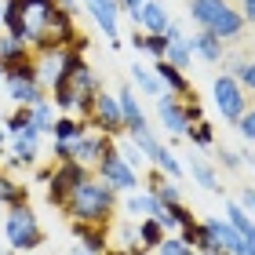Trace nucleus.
I'll return each mask as SVG.
<instances>
[{
  "mask_svg": "<svg viewBox=\"0 0 255 255\" xmlns=\"http://www.w3.org/2000/svg\"><path fill=\"white\" fill-rule=\"evenodd\" d=\"M190 18L201 26V33H212L219 40H234L248 26L234 0H190Z\"/></svg>",
  "mask_w": 255,
  "mask_h": 255,
  "instance_id": "f257e3e1",
  "label": "nucleus"
},
{
  "mask_svg": "<svg viewBox=\"0 0 255 255\" xmlns=\"http://www.w3.org/2000/svg\"><path fill=\"white\" fill-rule=\"evenodd\" d=\"M113 204H117V190L106 186V182L84 179V182L77 186V193L69 197V204L62 208V212L73 215V223H95V226H102V223L110 219Z\"/></svg>",
  "mask_w": 255,
  "mask_h": 255,
  "instance_id": "f03ea898",
  "label": "nucleus"
},
{
  "mask_svg": "<svg viewBox=\"0 0 255 255\" xmlns=\"http://www.w3.org/2000/svg\"><path fill=\"white\" fill-rule=\"evenodd\" d=\"M4 237H7V248L11 252H33L44 245V230L37 223V215H33L29 204H15L7 208L4 215Z\"/></svg>",
  "mask_w": 255,
  "mask_h": 255,
  "instance_id": "7ed1b4c3",
  "label": "nucleus"
},
{
  "mask_svg": "<svg viewBox=\"0 0 255 255\" xmlns=\"http://www.w3.org/2000/svg\"><path fill=\"white\" fill-rule=\"evenodd\" d=\"M84 179H88L84 164H77V160H62V164L48 175V201H51L55 208H66L69 197L77 193V186H80Z\"/></svg>",
  "mask_w": 255,
  "mask_h": 255,
  "instance_id": "20e7f679",
  "label": "nucleus"
},
{
  "mask_svg": "<svg viewBox=\"0 0 255 255\" xmlns=\"http://www.w3.org/2000/svg\"><path fill=\"white\" fill-rule=\"evenodd\" d=\"M248 102H252V99H248V91L237 84V77H234V73L215 80V106L223 110V117H226V121H234V124H237V121L248 113Z\"/></svg>",
  "mask_w": 255,
  "mask_h": 255,
  "instance_id": "39448f33",
  "label": "nucleus"
},
{
  "mask_svg": "<svg viewBox=\"0 0 255 255\" xmlns=\"http://www.w3.org/2000/svg\"><path fill=\"white\" fill-rule=\"evenodd\" d=\"M99 175H102V182L113 186V190H135V168L128 164V160H124L113 146L99 157Z\"/></svg>",
  "mask_w": 255,
  "mask_h": 255,
  "instance_id": "423d86ee",
  "label": "nucleus"
},
{
  "mask_svg": "<svg viewBox=\"0 0 255 255\" xmlns=\"http://www.w3.org/2000/svg\"><path fill=\"white\" fill-rule=\"evenodd\" d=\"M4 91L7 99H15V106H33L44 99L40 77H22V73H4Z\"/></svg>",
  "mask_w": 255,
  "mask_h": 255,
  "instance_id": "0eeeda50",
  "label": "nucleus"
},
{
  "mask_svg": "<svg viewBox=\"0 0 255 255\" xmlns=\"http://www.w3.org/2000/svg\"><path fill=\"white\" fill-rule=\"evenodd\" d=\"M88 121L102 128V131H117V128H124V117H121V102L110 99L106 91H95V102H91V113Z\"/></svg>",
  "mask_w": 255,
  "mask_h": 255,
  "instance_id": "6e6552de",
  "label": "nucleus"
},
{
  "mask_svg": "<svg viewBox=\"0 0 255 255\" xmlns=\"http://www.w3.org/2000/svg\"><path fill=\"white\" fill-rule=\"evenodd\" d=\"M37 157H40V131L33 124L11 135V164H33Z\"/></svg>",
  "mask_w": 255,
  "mask_h": 255,
  "instance_id": "1a4fd4ad",
  "label": "nucleus"
},
{
  "mask_svg": "<svg viewBox=\"0 0 255 255\" xmlns=\"http://www.w3.org/2000/svg\"><path fill=\"white\" fill-rule=\"evenodd\" d=\"M204 230L215 237V245H223V252H230V255H245L248 252V241L241 237L230 223H223V219H208Z\"/></svg>",
  "mask_w": 255,
  "mask_h": 255,
  "instance_id": "9d476101",
  "label": "nucleus"
},
{
  "mask_svg": "<svg viewBox=\"0 0 255 255\" xmlns=\"http://www.w3.org/2000/svg\"><path fill=\"white\" fill-rule=\"evenodd\" d=\"M160 121H164L168 131H186V102H179L175 95H160Z\"/></svg>",
  "mask_w": 255,
  "mask_h": 255,
  "instance_id": "9b49d317",
  "label": "nucleus"
},
{
  "mask_svg": "<svg viewBox=\"0 0 255 255\" xmlns=\"http://www.w3.org/2000/svg\"><path fill=\"white\" fill-rule=\"evenodd\" d=\"M106 149H110V138L106 135H88L84 131L73 142V160H77V164H84V160H99Z\"/></svg>",
  "mask_w": 255,
  "mask_h": 255,
  "instance_id": "f8f14e48",
  "label": "nucleus"
},
{
  "mask_svg": "<svg viewBox=\"0 0 255 255\" xmlns=\"http://www.w3.org/2000/svg\"><path fill=\"white\" fill-rule=\"evenodd\" d=\"M84 4L95 15V22L106 29V37L117 40V0H84Z\"/></svg>",
  "mask_w": 255,
  "mask_h": 255,
  "instance_id": "ddd939ff",
  "label": "nucleus"
},
{
  "mask_svg": "<svg viewBox=\"0 0 255 255\" xmlns=\"http://www.w3.org/2000/svg\"><path fill=\"white\" fill-rule=\"evenodd\" d=\"M0 26H4L11 37L26 40V4H22V0H4V15H0Z\"/></svg>",
  "mask_w": 255,
  "mask_h": 255,
  "instance_id": "4468645a",
  "label": "nucleus"
},
{
  "mask_svg": "<svg viewBox=\"0 0 255 255\" xmlns=\"http://www.w3.org/2000/svg\"><path fill=\"white\" fill-rule=\"evenodd\" d=\"M26 59H33V51H29V44L26 40H18V37H0V66H15V62H26Z\"/></svg>",
  "mask_w": 255,
  "mask_h": 255,
  "instance_id": "2eb2a0df",
  "label": "nucleus"
},
{
  "mask_svg": "<svg viewBox=\"0 0 255 255\" xmlns=\"http://www.w3.org/2000/svg\"><path fill=\"white\" fill-rule=\"evenodd\" d=\"M73 234H77V245L88 248L91 255L106 252V234H102V226H95V223H73Z\"/></svg>",
  "mask_w": 255,
  "mask_h": 255,
  "instance_id": "dca6fc26",
  "label": "nucleus"
},
{
  "mask_svg": "<svg viewBox=\"0 0 255 255\" xmlns=\"http://www.w3.org/2000/svg\"><path fill=\"white\" fill-rule=\"evenodd\" d=\"M117 102H121V117H124V128H128V131H138V128H146V117H142V110H138L131 88H124Z\"/></svg>",
  "mask_w": 255,
  "mask_h": 255,
  "instance_id": "f3484780",
  "label": "nucleus"
},
{
  "mask_svg": "<svg viewBox=\"0 0 255 255\" xmlns=\"http://www.w3.org/2000/svg\"><path fill=\"white\" fill-rule=\"evenodd\" d=\"M190 51H197L208 62H223V40L212 37V33H197V37L190 40Z\"/></svg>",
  "mask_w": 255,
  "mask_h": 255,
  "instance_id": "a211bd4d",
  "label": "nucleus"
},
{
  "mask_svg": "<svg viewBox=\"0 0 255 255\" xmlns=\"http://www.w3.org/2000/svg\"><path fill=\"white\" fill-rule=\"evenodd\" d=\"M135 22H146L149 33L164 37V29H168V11L160 7V4H142V7H138V18H135Z\"/></svg>",
  "mask_w": 255,
  "mask_h": 255,
  "instance_id": "6ab92c4d",
  "label": "nucleus"
},
{
  "mask_svg": "<svg viewBox=\"0 0 255 255\" xmlns=\"http://www.w3.org/2000/svg\"><path fill=\"white\" fill-rule=\"evenodd\" d=\"M157 73H160V80L175 91V95H182V99H190V84H186V77H182V69L179 66H171L168 59H160L157 62Z\"/></svg>",
  "mask_w": 255,
  "mask_h": 255,
  "instance_id": "aec40b11",
  "label": "nucleus"
},
{
  "mask_svg": "<svg viewBox=\"0 0 255 255\" xmlns=\"http://www.w3.org/2000/svg\"><path fill=\"white\" fill-rule=\"evenodd\" d=\"M29 121H33V128H37L40 135L51 131V128H55V110H51V102H48V99L33 102V106H29Z\"/></svg>",
  "mask_w": 255,
  "mask_h": 255,
  "instance_id": "412c9836",
  "label": "nucleus"
},
{
  "mask_svg": "<svg viewBox=\"0 0 255 255\" xmlns=\"http://www.w3.org/2000/svg\"><path fill=\"white\" fill-rule=\"evenodd\" d=\"M51 135H55V142H77V138L84 135V124L73 121V117H62V121H55Z\"/></svg>",
  "mask_w": 255,
  "mask_h": 255,
  "instance_id": "4be33fe9",
  "label": "nucleus"
},
{
  "mask_svg": "<svg viewBox=\"0 0 255 255\" xmlns=\"http://www.w3.org/2000/svg\"><path fill=\"white\" fill-rule=\"evenodd\" d=\"M230 226H234L248 245H255V223L245 215V208H241V204H230Z\"/></svg>",
  "mask_w": 255,
  "mask_h": 255,
  "instance_id": "5701e85b",
  "label": "nucleus"
},
{
  "mask_svg": "<svg viewBox=\"0 0 255 255\" xmlns=\"http://www.w3.org/2000/svg\"><path fill=\"white\" fill-rule=\"evenodd\" d=\"M0 204H4V208L26 204V190H22L18 182H11L7 175H0Z\"/></svg>",
  "mask_w": 255,
  "mask_h": 255,
  "instance_id": "b1692460",
  "label": "nucleus"
},
{
  "mask_svg": "<svg viewBox=\"0 0 255 255\" xmlns=\"http://www.w3.org/2000/svg\"><path fill=\"white\" fill-rule=\"evenodd\" d=\"M128 212H131V215H153V219H157L160 201H157V197H142V193H135L131 201H128Z\"/></svg>",
  "mask_w": 255,
  "mask_h": 255,
  "instance_id": "393cba45",
  "label": "nucleus"
},
{
  "mask_svg": "<svg viewBox=\"0 0 255 255\" xmlns=\"http://www.w3.org/2000/svg\"><path fill=\"white\" fill-rule=\"evenodd\" d=\"M131 142H135V149H142V153H149V157H157L160 149H164V146L153 138V131H149V128H138V131H131Z\"/></svg>",
  "mask_w": 255,
  "mask_h": 255,
  "instance_id": "a878e982",
  "label": "nucleus"
},
{
  "mask_svg": "<svg viewBox=\"0 0 255 255\" xmlns=\"http://www.w3.org/2000/svg\"><path fill=\"white\" fill-rule=\"evenodd\" d=\"M168 62L171 66H179V69H186L190 66V40H168Z\"/></svg>",
  "mask_w": 255,
  "mask_h": 255,
  "instance_id": "bb28decb",
  "label": "nucleus"
},
{
  "mask_svg": "<svg viewBox=\"0 0 255 255\" xmlns=\"http://www.w3.org/2000/svg\"><path fill=\"white\" fill-rule=\"evenodd\" d=\"M190 171H193V179L201 182L204 190H219V179H215V171L208 168V164H204L201 157H193V164H190Z\"/></svg>",
  "mask_w": 255,
  "mask_h": 255,
  "instance_id": "cd10ccee",
  "label": "nucleus"
},
{
  "mask_svg": "<svg viewBox=\"0 0 255 255\" xmlns=\"http://www.w3.org/2000/svg\"><path fill=\"white\" fill-rule=\"evenodd\" d=\"M234 77H237V84L245 88V91H255V59L237 62V66H234Z\"/></svg>",
  "mask_w": 255,
  "mask_h": 255,
  "instance_id": "c85d7f7f",
  "label": "nucleus"
},
{
  "mask_svg": "<svg viewBox=\"0 0 255 255\" xmlns=\"http://www.w3.org/2000/svg\"><path fill=\"white\" fill-rule=\"evenodd\" d=\"M138 237H142V241H146V245H160V241H164V230H160V223H157V219H153V215H149V219H146V223H142V226H138Z\"/></svg>",
  "mask_w": 255,
  "mask_h": 255,
  "instance_id": "c756f323",
  "label": "nucleus"
},
{
  "mask_svg": "<svg viewBox=\"0 0 255 255\" xmlns=\"http://www.w3.org/2000/svg\"><path fill=\"white\" fill-rule=\"evenodd\" d=\"M157 248H160V255H197L182 237H168V241H160Z\"/></svg>",
  "mask_w": 255,
  "mask_h": 255,
  "instance_id": "7c9ffc66",
  "label": "nucleus"
},
{
  "mask_svg": "<svg viewBox=\"0 0 255 255\" xmlns=\"http://www.w3.org/2000/svg\"><path fill=\"white\" fill-rule=\"evenodd\" d=\"M29 124H33V121H29V106H18V110L7 117V131H11V135H18L22 128H29Z\"/></svg>",
  "mask_w": 255,
  "mask_h": 255,
  "instance_id": "2f4dec72",
  "label": "nucleus"
},
{
  "mask_svg": "<svg viewBox=\"0 0 255 255\" xmlns=\"http://www.w3.org/2000/svg\"><path fill=\"white\" fill-rule=\"evenodd\" d=\"M153 164H157V168H164V171H168V175H171V179H175V175H182V168H179V160H175V157H171V153H168V149H160V153L153 157Z\"/></svg>",
  "mask_w": 255,
  "mask_h": 255,
  "instance_id": "473e14b6",
  "label": "nucleus"
},
{
  "mask_svg": "<svg viewBox=\"0 0 255 255\" xmlns=\"http://www.w3.org/2000/svg\"><path fill=\"white\" fill-rule=\"evenodd\" d=\"M135 80H138V84H142V91H149V95H160V84H157V80H153V77L146 73L142 66H135Z\"/></svg>",
  "mask_w": 255,
  "mask_h": 255,
  "instance_id": "72a5a7b5",
  "label": "nucleus"
},
{
  "mask_svg": "<svg viewBox=\"0 0 255 255\" xmlns=\"http://www.w3.org/2000/svg\"><path fill=\"white\" fill-rule=\"evenodd\" d=\"M190 138H193L197 146H212V128H208L204 121H197V128L190 131Z\"/></svg>",
  "mask_w": 255,
  "mask_h": 255,
  "instance_id": "f704fd0d",
  "label": "nucleus"
},
{
  "mask_svg": "<svg viewBox=\"0 0 255 255\" xmlns=\"http://www.w3.org/2000/svg\"><path fill=\"white\" fill-rule=\"evenodd\" d=\"M237 124H241V135H245L248 142H255V110H248V113H245V117H241Z\"/></svg>",
  "mask_w": 255,
  "mask_h": 255,
  "instance_id": "c9c22d12",
  "label": "nucleus"
},
{
  "mask_svg": "<svg viewBox=\"0 0 255 255\" xmlns=\"http://www.w3.org/2000/svg\"><path fill=\"white\" fill-rule=\"evenodd\" d=\"M55 157L59 160H73V142H55Z\"/></svg>",
  "mask_w": 255,
  "mask_h": 255,
  "instance_id": "e433bc0d",
  "label": "nucleus"
},
{
  "mask_svg": "<svg viewBox=\"0 0 255 255\" xmlns=\"http://www.w3.org/2000/svg\"><path fill=\"white\" fill-rule=\"evenodd\" d=\"M219 157H223V164H226V168H241V153H234V149H223Z\"/></svg>",
  "mask_w": 255,
  "mask_h": 255,
  "instance_id": "4c0bfd02",
  "label": "nucleus"
},
{
  "mask_svg": "<svg viewBox=\"0 0 255 255\" xmlns=\"http://www.w3.org/2000/svg\"><path fill=\"white\" fill-rule=\"evenodd\" d=\"M241 15H245V22H255V0H241Z\"/></svg>",
  "mask_w": 255,
  "mask_h": 255,
  "instance_id": "58836bf2",
  "label": "nucleus"
},
{
  "mask_svg": "<svg viewBox=\"0 0 255 255\" xmlns=\"http://www.w3.org/2000/svg\"><path fill=\"white\" fill-rule=\"evenodd\" d=\"M117 4L131 11V18H138V7H142V0H117Z\"/></svg>",
  "mask_w": 255,
  "mask_h": 255,
  "instance_id": "ea45409f",
  "label": "nucleus"
},
{
  "mask_svg": "<svg viewBox=\"0 0 255 255\" xmlns=\"http://www.w3.org/2000/svg\"><path fill=\"white\" fill-rule=\"evenodd\" d=\"M241 208H252V212H255V190H245V193H241Z\"/></svg>",
  "mask_w": 255,
  "mask_h": 255,
  "instance_id": "a19ab883",
  "label": "nucleus"
},
{
  "mask_svg": "<svg viewBox=\"0 0 255 255\" xmlns=\"http://www.w3.org/2000/svg\"><path fill=\"white\" fill-rule=\"evenodd\" d=\"M73 255H91V252H88V248H80V245H77V248H73Z\"/></svg>",
  "mask_w": 255,
  "mask_h": 255,
  "instance_id": "79ce46f5",
  "label": "nucleus"
},
{
  "mask_svg": "<svg viewBox=\"0 0 255 255\" xmlns=\"http://www.w3.org/2000/svg\"><path fill=\"white\" fill-rule=\"evenodd\" d=\"M0 255H15V252H11V248H0Z\"/></svg>",
  "mask_w": 255,
  "mask_h": 255,
  "instance_id": "37998d69",
  "label": "nucleus"
},
{
  "mask_svg": "<svg viewBox=\"0 0 255 255\" xmlns=\"http://www.w3.org/2000/svg\"><path fill=\"white\" fill-rule=\"evenodd\" d=\"M0 88H4V66H0Z\"/></svg>",
  "mask_w": 255,
  "mask_h": 255,
  "instance_id": "c03bdc74",
  "label": "nucleus"
},
{
  "mask_svg": "<svg viewBox=\"0 0 255 255\" xmlns=\"http://www.w3.org/2000/svg\"><path fill=\"white\" fill-rule=\"evenodd\" d=\"M245 255H255V245H248V252H245Z\"/></svg>",
  "mask_w": 255,
  "mask_h": 255,
  "instance_id": "a18cd8bd",
  "label": "nucleus"
},
{
  "mask_svg": "<svg viewBox=\"0 0 255 255\" xmlns=\"http://www.w3.org/2000/svg\"><path fill=\"white\" fill-rule=\"evenodd\" d=\"M0 146H4V128H0Z\"/></svg>",
  "mask_w": 255,
  "mask_h": 255,
  "instance_id": "49530a36",
  "label": "nucleus"
},
{
  "mask_svg": "<svg viewBox=\"0 0 255 255\" xmlns=\"http://www.w3.org/2000/svg\"><path fill=\"white\" fill-rule=\"evenodd\" d=\"M215 255H230V252H223V248H219V252H215Z\"/></svg>",
  "mask_w": 255,
  "mask_h": 255,
  "instance_id": "de8ad7c7",
  "label": "nucleus"
},
{
  "mask_svg": "<svg viewBox=\"0 0 255 255\" xmlns=\"http://www.w3.org/2000/svg\"><path fill=\"white\" fill-rule=\"evenodd\" d=\"M0 219H4V204H0Z\"/></svg>",
  "mask_w": 255,
  "mask_h": 255,
  "instance_id": "09e8293b",
  "label": "nucleus"
},
{
  "mask_svg": "<svg viewBox=\"0 0 255 255\" xmlns=\"http://www.w3.org/2000/svg\"><path fill=\"white\" fill-rule=\"evenodd\" d=\"M0 15H4V4H0Z\"/></svg>",
  "mask_w": 255,
  "mask_h": 255,
  "instance_id": "8fccbe9b",
  "label": "nucleus"
},
{
  "mask_svg": "<svg viewBox=\"0 0 255 255\" xmlns=\"http://www.w3.org/2000/svg\"><path fill=\"white\" fill-rule=\"evenodd\" d=\"M110 255H117V252H110Z\"/></svg>",
  "mask_w": 255,
  "mask_h": 255,
  "instance_id": "3c124183",
  "label": "nucleus"
},
{
  "mask_svg": "<svg viewBox=\"0 0 255 255\" xmlns=\"http://www.w3.org/2000/svg\"><path fill=\"white\" fill-rule=\"evenodd\" d=\"M0 248H4V245H0Z\"/></svg>",
  "mask_w": 255,
  "mask_h": 255,
  "instance_id": "603ef678",
  "label": "nucleus"
}]
</instances>
